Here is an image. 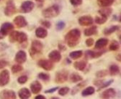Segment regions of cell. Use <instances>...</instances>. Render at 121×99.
I'll use <instances>...</instances> for the list:
<instances>
[{
  "label": "cell",
  "mask_w": 121,
  "mask_h": 99,
  "mask_svg": "<svg viewBox=\"0 0 121 99\" xmlns=\"http://www.w3.org/2000/svg\"><path fill=\"white\" fill-rule=\"evenodd\" d=\"M108 75V71L106 70H99V71H97L95 74L96 77L98 78H104L105 77L106 75Z\"/></svg>",
  "instance_id": "38"
},
{
  "label": "cell",
  "mask_w": 121,
  "mask_h": 99,
  "mask_svg": "<svg viewBox=\"0 0 121 99\" xmlns=\"http://www.w3.org/2000/svg\"><path fill=\"white\" fill-rule=\"evenodd\" d=\"M114 82V80L113 79H111V80H108V81H106V82H103L102 84H101V86H99V87H98V91H99L101 89H102V88H107V87H108L109 86H110V85L112 83Z\"/></svg>",
  "instance_id": "33"
},
{
  "label": "cell",
  "mask_w": 121,
  "mask_h": 99,
  "mask_svg": "<svg viewBox=\"0 0 121 99\" xmlns=\"http://www.w3.org/2000/svg\"><path fill=\"white\" fill-rule=\"evenodd\" d=\"M120 30L119 26L117 25H113V26H110V27L106 28V29L104 30V34L105 35H110L112 33H114L115 32L117 31Z\"/></svg>",
  "instance_id": "27"
},
{
  "label": "cell",
  "mask_w": 121,
  "mask_h": 99,
  "mask_svg": "<svg viewBox=\"0 0 121 99\" xmlns=\"http://www.w3.org/2000/svg\"><path fill=\"white\" fill-rule=\"evenodd\" d=\"M4 37V35L1 32H0V40H2V39H3Z\"/></svg>",
  "instance_id": "52"
},
{
  "label": "cell",
  "mask_w": 121,
  "mask_h": 99,
  "mask_svg": "<svg viewBox=\"0 0 121 99\" xmlns=\"http://www.w3.org/2000/svg\"><path fill=\"white\" fill-rule=\"evenodd\" d=\"M58 48L60 50H61V51H65L66 50V48L65 46V45L62 44V43H59L58 44Z\"/></svg>",
  "instance_id": "47"
},
{
  "label": "cell",
  "mask_w": 121,
  "mask_h": 99,
  "mask_svg": "<svg viewBox=\"0 0 121 99\" xmlns=\"http://www.w3.org/2000/svg\"><path fill=\"white\" fill-rule=\"evenodd\" d=\"M52 98H58V97H52Z\"/></svg>",
  "instance_id": "54"
},
{
  "label": "cell",
  "mask_w": 121,
  "mask_h": 99,
  "mask_svg": "<svg viewBox=\"0 0 121 99\" xmlns=\"http://www.w3.org/2000/svg\"><path fill=\"white\" fill-rule=\"evenodd\" d=\"M38 77L39 79L43 80V81H48L50 80V75L45 73H40L38 75Z\"/></svg>",
  "instance_id": "36"
},
{
  "label": "cell",
  "mask_w": 121,
  "mask_h": 99,
  "mask_svg": "<svg viewBox=\"0 0 121 99\" xmlns=\"http://www.w3.org/2000/svg\"><path fill=\"white\" fill-rule=\"evenodd\" d=\"M115 2V0H97L98 4L102 7H107L111 6Z\"/></svg>",
  "instance_id": "30"
},
{
  "label": "cell",
  "mask_w": 121,
  "mask_h": 99,
  "mask_svg": "<svg viewBox=\"0 0 121 99\" xmlns=\"http://www.w3.org/2000/svg\"><path fill=\"white\" fill-rule=\"evenodd\" d=\"M86 64H87V62L85 60H82L79 61H76L73 63V67L76 70L83 71L85 69V67H86Z\"/></svg>",
  "instance_id": "19"
},
{
  "label": "cell",
  "mask_w": 121,
  "mask_h": 99,
  "mask_svg": "<svg viewBox=\"0 0 121 99\" xmlns=\"http://www.w3.org/2000/svg\"><path fill=\"white\" fill-rule=\"evenodd\" d=\"M81 37V32L78 29L70 30L65 36V41L69 48H73L77 45Z\"/></svg>",
  "instance_id": "1"
},
{
  "label": "cell",
  "mask_w": 121,
  "mask_h": 99,
  "mask_svg": "<svg viewBox=\"0 0 121 99\" xmlns=\"http://www.w3.org/2000/svg\"><path fill=\"white\" fill-rule=\"evenodd\" d=\"M14 60L18 64H22L27 60V54L24 50H20L15 55Z\"/></svg>",
  "instance_id": "9"
},
{
  "label": "cell",
  "mask_w": 121,
  "mask_h": 99,
  "mask_svg": "<svg viewBox=\"0 0 121 99\" xmlns=\"http://www.w3.org/2000/svg\"><path fill=\"white\" fill-rule=\"evenodd\" d=\"M85 43H86V45L87 47L90 48V47H92V46L94 45L95 41H94V40H93L92 38H90V37H89V38H88V39L86 40Z\"/></svg>",
  "instance_id": "42"
},
{
  "label": "cell",
  "mask_w": 121,
  "mask_h": 99,
  "mask_svg": "<svg viewBox=\"0 0 121 99\" xmlns=\"http://www.w3.org/2000/svg\"><path fill=\"white\" fill-rule=\"evenodd\" d=\"M42 88H43V86H42L41 83L38 80H35L30 84V90H31L32 93L34 94L39 93L41 91Z\"/></svg>",
  "instance_id": "16"
},
{
  "label": "cell",
  "mask_w": 121,
  "mask_h": 99,
  "mask_svg": "<svg viewBox=\"0 0 121 99\" xmlns=\"http://www.w3.org/2000/svg\"><path fill=\"white\" fill-rule=\"evenodd\" d=\"M23 70V67L20 65V64H17V65H14L12 67V73H17Z\"/></svg>",
  "instance_id": "34"
},
{
  "label": "cell",
  "mask_w": 121,
  "mask_h": 99,
  "mask_svg": "<svg viewBox=\"0 0 121 99\" xmlns=\"http://www.w3.org/2000/svg\"><path fill=\"white\" fill-rule=\"evenodd\" d=\"M116 59H117L118 61L120 62V54H118V55L116 56Z\"/></svg>",
  "instance_id": "51"
},
{
  "label": "cell",
  "mask_w": 121,
  "mask_h": 99,
  "mask_svg": "<svg viewBox=\"0 0 121 99\" xmlns=\"http://www.w3.org/2000/svg\"><path fill=\"white\" fill-rule=\"evenodd\" d=\"M9 72L7 70H4L0 73V86H4L9 82Z\"/></svg>",
  "instance_id": "7"
},
{
  "label": "cell",
  "mask_w": 121,
  "mask_h": 99,
  "mask_svg": "<svg viewBox=\"0 0 121 99\" xmlns=\"http://www.w3.org/2000/svg\"><path fill=\"white\" fill-rule=\"evenodd\" d=\"M94 22L93 18L89 15H85L79 17V24L82 26H89L92 25Z\"/></svg>",
  "instance_id": "8"
},
{
  "label": "cell",
  "mask_w": 121,
  "mask_h": 99,
  "mask_svg": "<svg viewBox=\"0 0 121 99\" xmlns=\"http://www.w3.org/2000/svg\"><path fill=\"white\" fill-rule=\"evenodd\" d=\"M69 79L72 83H78V82L82 81L83 80V78L82 75H80L77 73H72L70 75Z\"/></svg>",
  "instance_id": "28"
},
{
  "label": "cell",
  "mask_w": 121,
  "mask_h": 99,
  "mask_svg": "<svg viewBox=\"0 0 121 99\" xmlns=\"http://www.w3.org/2000/svg\"><path fill=\"white\" fill-rule=\"evenodd\" d=\"M16 12V7L13 4L12 2H8L5 9H4V14L6 16H12Z\"/></svg>",
  "instance_id": "17"
},
{
  "label": "cell",
  "mask_w": 121,
  "mask_h": 99,
  "mask_svg": "<svg viewBox=\"0 0 121 99\" xmlns=\"http://www.w3.org/2000/svg\"><path fill=\"white\" fill-rule=\"evenodd\" d=\"M19 97L22 99H27L31 96V92L27 88H22L19 91Z\"/></svg>",
  "instance_id": "20"
},
{
  "label": "cell",
  "mask_w": 121,
  "mask_h": 99,
  "mask_svg": "<svg viewBox=\"0 0 121 99\" xmlns=\"http://www.w3.org/2000/svg\"><path fill=\"white\" fill-rule=\"evenodd\" d=\"M59 88V87H55V88H50V89H48L46 91H45V93H53L54 92H56L58 89Z\"/></svg>",
  "instance_id": "44"
},
{
  "label": "cell",
  "mask_w": 121,
  "mask_h": 99,
  "mask_svg": "<svg viewBox=\"0 0 121 99\" xmlns=\"http://www.w3.org/2000/svg\"><path fill=\"white\" fill-rule=\"evenodd\" d=\"M65 25H66V24H65L64 22H63V21H59V22L56 24V30H57L58 31L62 30L64 29V28L65 27Z\"/></svg>",
  "instance_id": "40"
},
{
  "label": "cell",
  "mask_w": 121,
  "mask_h": 99,
  "mask_svg": "<svg viewBox=\"0 0 121 99\" xmlns=\"http://www.w3.org/2000/svg\"><path fill=\"white\" fill-rule=\"evenodd\" d=\"M43 49V45L40 41L38 40H33L32 42L31 48H30V56L33 57L34 55H38L41 54Z\"/></svg>",
  "instance_id": "3"
},
{
  "label": "cell",
  "mask_w": 121,
  "mask_h": 99,
  "mask_svg": "<svg viewBox=\"0 0 121 99\" xmlns=\"http://www.w3.org/2000/svg\"><path fill=\"white\" fill-rule=\"evenodd\" d=\"M86 83H87V80H84V82H82L80 83H78L77 85H76V86L72 88V91H71V95H74L77 94L82 88H83L86 85Z\"/></svg>",
  "instance_id": "23"
},
{
  "label": "cell",
  "mask_w": 121,
  "mask_h": 99,
  "mask_svg": "<svg viewBox=\"0 0 121 99\" xmlns=\"http://www.w3.org/2000/svg\"><path fill=\"white\" fill-rule=\"evenodd\" d=\"M38 65L43 68V70H47V71H50L51 70L53 67H54V65H53V63L50 60H40L38 62Z\"/></svg>",
  "instance_id": "5"
},
{
  "label": "cell",
  "mask_w": 121,
  "mask_h": 99,
  "mask_svg": "<svg viewBox=\"0 0 121 99\" xmlns=\"http://www.w3.org/2000/svg\"><path fill=\"white\" fill-rule=\"evenodd\" d=\"M14 30V26L12 24L9 22H5L4 23L1 27V32L4 36L7 35L9 33H10Z\"/></svg>",
  "instance_id": "13"
},
{
  "label": "cell",
  "mask_w": 121,
  "mask_h": 99,
  "mask_svg": "<svg viewBox=\"0 0 121 99\" xmlns=\"http://www.w3.org/2000/svg\"><path fill=\"white\" fill-rule=\"evenodd\" d=\"M70 91V88L69 87H62L60 88H58V94L61 96L66 95Z\"/></svg>",
  "instance_id": "37"
},
{
  "label": "cell",
  "mask_w": 121,
  "mask_h": 99,
  "mask_svg": "<svg viewBox=\"0 0 121 99\" xmlns=\"http://www.w3.org/2000/svg\"><path fill=\"white\" fill-rule=\"evenodd\" d=\"M109 40L107 38H100L98 40H97V42H95V49L96 50H102L103 48H104L106 46L108 45Z\"/></svg>",
  "instance_id": "14"
},
{
  "label": "cell",
  "mask_w": 121,
  "mask_h": 99,
  "mask_svg": "<svg viewBox=\"0 0 121 99\" xmlns=\"http://www.w3.org/2000/svg\"><path fill=\"white\" fill-rule=\"evenodd\" d=\"M69 78V71L66 70H61L56 74L55 82L56 83H64Z\"/></svg>",
  "instance_id": "4"
},
{
  "label": "cell",
  "mask_w": 121,
  "mask_h": 99,
  "mask_svg": "<svg viewBox=\"0 0 121 99\" xmlns=\"http://www.w3.org/2000/svg\"><path fill=\"white\" fill-rule=\"evenodd\" d=\"M7 45L4 43H0V51L2 50H4L5 48H7Z\"/></svg>",
  "instance_id": "49"
},
{
  "label": "cell",
  "mask_w": 121,
  "mask_h": 99,
  "mask_svg": "<svg viewBox=\"0 0 121 99\" xmlns=\"http://www.w3.org/2000/svg\"><path fill=\"white\" fill-rule=\"evenodd\" d=\"M8 64H9V63H8L7 60H0V69H2V68L6 67Z\"/></svg>",
  "instance_id": "45"
},
{
  "label": "cell",
  "mask_w": 121,
  "mask_h": 99,
  "mask_svg": "<svg viewBox=\"0 0 121 99\" xmlns=\"http://www.w3.org/2000/svg\"><path fill=\"white\" fill-rule=\"evenodd\" d=\"M83 55V51L82 50H77V51H73L69 53V57L72 60H77L80 58Z\"/></svg>",
  "instance_id": "29"
},
{
  "label": "cell",
  "mask_w": 121,
  "mask_h": 99,
  "mask_svg": "<svg viewBox=\"0 0 121 99\" xmlns=\"http://www.w3.org/2000/svg\"><path fill=\"white\" fill-rule=\"evenodd\" d=\"M95 93V88L92 86H89L83 90V91L82 92V95L84 97H86V96H89V95H92Z\"/></svg>",
  "instance_id": "26"
},
{
  "label": "cell",
  "mask_w": 121,
  "mask_h": 99,
  "mask_svg": "<svg viewBox=\"0 0 121 99\" xmlns=\"http://www.w3.org/2000/svg\"><path fill=\"white\" fill-rule=\"evenodd\" d=\"M36 2H43L44 0H35Z\"/></svg>",
  "instance_id": "53"
},
{
  "label": "cell",
  "mask_w": 121,
  "mask_h": 99,
  "mask_svg": "<svg viewBox=\"0 0 121 99\" xmlns=\"http://www.w3.org/2000/svg\"><path fill=\"white\" fill-rule=\"evenodd\" d=\"M48 58L53 63H58L61 59V55L58 50H54L48 54Z\"/></svg>",
  "instance_id": "11"
},
{
  "label": "cell",
  "mask_w": 121,
  "mask_h": 99,
  "mask_svg": "<svg viewBox=\"0 0 121 99\" xmlns=\"http://www.w3.org/2000/svg\"><path fill=\"white\" fill-rule=\"evenodd\" d=\"M120 67L118 65H115V64H113L112 65L110 66V68H109V72H110V75L112 76H115V75H117L120 73Z\"/></svg>",
  "instance_id": "25"
},
{
  "label": "cell",
  "mask_w": 121,
  "mask_h": 99,
  "mask_svg": "<svg viewBox=\"0 0 121 99\" xmlns=\"http://www.w3.org/2000/svg\"><path fill=\"white\" fill-rule=\"evenodd\" d=\"M35 99H45V97L43 95H38L35 97Z\"/></svg>",
  "instance_id": "50"
},
{
  "label": "cell",
  "mask_w": 121,
  "mask_h": 99,
  "mask_svg": "<svg viewBox=\"0 0 121 99\" xmlns=\"http://www.w3.org/2000/svg\"><path fill=\"white\" fill-rule=\"evenodd\" d=\"M27 35L25 33H24V32H18L16 41L18 42L19 43L22 44V43H23V42H27Z\"/></svg>",
  "instance_id": "31"
},
{
  "label": "cell",
  "mask_w": 121,
  "mask_h": 99,
  "mask_svg": "<svg viewBox=\"0 0 121 99\" xmlns=\"http://www.w3.org/2000/svg\"><path fill=\"white\" fill-rule=\"evenodd\" d=\"M28 80V78L27 75H22L20 76V78H18L17 79V82L20 83V84H25Z\"/></svg>",
  "instance_id": "41"
},
{
  "label": "cell",
  "mask_w": 121,
  "mask_h": 99,
  "mask_svg": "<svg viewBox=\"0 0 121 99\" xmlns=\"http://www.w3.org/2000/svg\"><path fill=\"white\" fill-rule=\"evenodd\" d=\"M107 20H108L107 17H104L101 16V15L100 16H97L95 17V22L97 24H104V23H105L106 22H107Z\"/></svg>",
  "instance_id": "35"
},
{
  "label": "cell",
  "mask_w": 121,
  "mask_h": 99,
  "mask_svg": "<svg viewBox=\"0 0 121 99\" xmlns=\"http://www.w3.org/2000/svg\"><path fill=\"white\" fill-rule=\"evenodd\" d=\"M35 35L38 38H45L48 35V32L47 30L43 27H38L35 30Z\"/></svg>",
  "instance_id": "22"
},
{
  "label": "cell",
  "mask_w": 121,
  "mask_h": 99,
  "mask_svg": "<svg viewBox=\"0 0 121 99\" xmlns=\"http://www.w3.org/2000/svg\"><path fill=\"white\" fill-rule=\"evenodd\" d=\"M35 7V4L31 1H25L21 5V11L24 13H28L31 12Z\"/></svg>",
  "instance_id": "10"
},
{
  "label": "cell",
  "mask_w": 121,
  "mask_h": 99,
  "mask_svg": "<svg viewBox=\"0 0 121 99\" xmlns=\"http://www.w3.org/2000/svg\"><path fill=\"white\" fill-rule=\"evenodd\" d=\"M104 82V80H97V81H95V83H94V84L95 85V86H101V84L102 83Z\"/></svg>",
  "instance_id": "48"
},
{
  "label": "cell",
  "mask_w": 121,
  "mask_h": 99,
  "mask_svg": "<svg viewBox=\"0 0 121 99\" xmlns=\"http://www.w3.org/2000/svg\"><path fill=\"white\" fill-rule=\"evenodd\" d=\"M119 48H120V43H119V42L117 41H116V40L112 41L111 44L110 45V47H109L110 50H111V51H116Z\"/></svg>",
  "instance_id": "32"
},
{
  "label": "cell",
  "mask_w": 121,
  "mask_h": 99,
  "mask_svg": "<svg viewBox=\"0 0 121 99\" xmlns=\"http://www.w3.org/2000/svg\"><path fill=\"white\" fill-rule=\"evenodd\" d=\"M17 33H18L17 31H12V32H10V35H9V41H10L11 42H16Z\"/></svg>",
  "instance_id": "39"
},
{
  "label": "cell",
  "mask_w": 121,
  "mask_h": 99,
  "mask_svg": "<svg viewBox=\"0 0 121 99\" xmlns=\"http://www.w3.org/2000/svg\"><path fill=\"white\" fill-rule=\"evenodd\" d=\"M116 95V91L114 88H109L105 90L104 91H103L101 95H100V98H112L113 97H115Z\"/></svg>",
  "instance_id": "18"
},
{
  "label": "cell",
  "mask_w": 121,
  "mask_h": 99,
  "mask_svg": "<svg viewBox=\"0 0 121 99\" xmlns=\"http://www.w3.org/2000/svg\"><path fill=\"white\" fill-rule=\"evenodd\" d=\"M105 52V50L103 49L101 50V51L99 52H95L93 50H87L85 52V58L86 59H92V58H97L102 56L104 53Z\"/></svg>",
  "instance_id": "6"
},
{
  "label": "cell",
  "mask_w": 121,
  "mask_h": 99,
  "mask_svg": "<svg viewBox=\"0 0 121 99\" xmlns=\"http://www.w3.org/2000/svg\"><path fill=\"white\" fill-rule=\"evenodd\" d=\"M0 98L4 99H15L16 98V95L13 91L4 90L0 93Z\"/></svg>",
  "instance_id": "12"
},
{
  "label": "cell",
  "mask_w": 121,
  "mask_h": 99,
  "mask_svg": "<svg viewBox=\"0 0 121 99\" xmlns=\"http://www.w3.org/2000/svg\"><path fill=\"white\" fill-rule=\"evenodd\" d=\"M14 23L16 25L17 27L19 28H22V27H25V26L27 25V22L25 20V18L23 16H17L14 18Z\"/></svg>",
  "instance_id": "15"
},
{
  "label": "cell",
  "mask_w": 121,
  "mask_h": 99,
  "mask_svg": "<svg viewBox=\"0 0 121 99\" xmlns=\"http://www.w3.org/2000/svg\"><path fill=\"white\" fill-rule=\"evenodd\" d=\"M60 9L58 4H54L42 12L43 16L45 18H53L57 17L60 13Z\"/></svg>",
  "instance_id": "2"
},
{
  "label": "cell",
  "mask_w": 121,
  "mask_h": 99,
  "mask_svg": "<svg viewBox=\"0 0 121 99\" xmlns=\"http://www.w3.org/2000/svg\"><path fill=\"white\" fill-rule=\"evenodd\" d=\"M97 26H92V27H89L86 29L84 30V35L85 36H87V37H89V36H92V35H94L97 33Z\"/></svg>",
  "instance_id": "24"
},
{
  "label": "cell",
  "mask_w": 121,
  "mask_h": 99,
  "mask_svg": "<svg viewBox=\"0 0 121 99\" xmlns=\"http://www.w3.org/2000/svg\"><path fill=\"white\" fill-rule=\"evenodd\" d=\"M40 23H41L42 25L45 26V27H47V28H50L51 26V22H49L48 21H42V22H40Z\"/></svg>",
  "instance_id": "46"
},
{
  "label": "cell",
  "mask_w": 121,
  "mask_h": 99,
  "mask_svg": "<svg viewBox=\"0 0 121 99\" xmlns=\"http://www.w3.org/2000/svg\"><path fill=\"white\" fill-rule=\"evenodd\" d=\"M99 14L101 15V16H103L104 17H107L108 18L109 16H110V15L112 12V9L110 8V7H103L102 9H100L99 11H98Z\"/></svg>",
  "instance_id": "21"
},
{
  "label": "cell",
  "mask_w": 121,
  "mask_h": 99,
  "mask_svg": "<svg viewBox=\"0 0 121 99\" xmlns=\"http://www.w3.org/2000/svg\"><path fill=\"white\" fill-rule=\"evenodd\" d=\"M70 2L73 6H79L82 4V0H70Z\"/></svg>",
  "instance_id": "43"
}]
</instances>
